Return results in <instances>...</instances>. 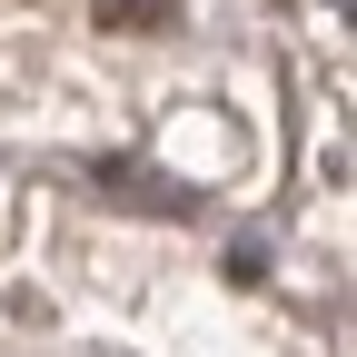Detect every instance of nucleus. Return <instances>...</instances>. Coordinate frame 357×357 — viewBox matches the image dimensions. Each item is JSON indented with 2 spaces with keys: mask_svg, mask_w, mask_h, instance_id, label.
Returning <instances> with one entry per match:
<instances>
[{
  "mask_svg": "<svg viewBox=\"0 0 357 357\" xmlns=\"http://www.w3.org/2000/svg\"><path fill=\"white\" fill-rule=\"evenodd\" d=\"M100 30H129V40L178 30V0H100Z\"/></svg>",
  "mask_w": 357,
  "mask_h": 357,
  "instance_id": "nucleus-1",
  "label": "nucleus"
}]
</instances>
